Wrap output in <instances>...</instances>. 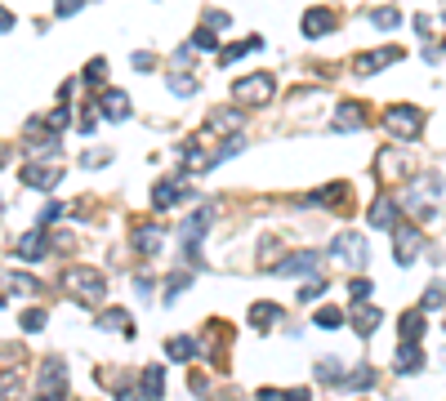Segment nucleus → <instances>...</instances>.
Wrapping results in <instances>:
<instances>
[{"label": "nucleus", "mask_w": 446, "mask_h": 401, "mask_svg": "<svg viewBox=\"0 0 446 401\" xmlns=\"http://www.w3.org/2000/svg\"><path fill=\"white\" fill-rule=\"evenodd\" d=\"M22 330H32V335L45 330V312L41 308H27V312H22Z\"/></svg>", "instance_id": "2f4dec72"}, {"label": "nucleus", "mask_w": 446, "mask_h": 401, "mask_svg": "<svg viewBox=\"0 0 446 401\" xmlns=\"http://www.w3.org/2000/svg\"><path fill=\"white\" fill-rule=\"evenodd\" d=\"M170 90L179 94V99H188V94H197V76H183V71H174V76H170Z\"/></svg>", "instance_id": "c756f323"}, {"label": "nucleus", "mask_w": 446, "mask_h": 401, "mask_svg": "<svg viewBox=\"0 0 446 401\" xmlns=\"http://www.w3.org/2000/svg\"><path fill=\"white\" fill-rule=\"evenodd\" d=\"M63 286H67V295L81 299V303H99L107 295V281L99 272H90V267H71V272L63 276Z\"/></svg>", "instance_id": "f257e3e1"}, {"label": "nucleus", "mask_w": 446, "mask_h": 401, "mask_svg": "<svg viewBox=\"0 0 446 401\" xmlns=\"http://www.w3.org/2000/svg\"><path fill=\"white\" fill-rule=\"evenodd\" d=\"M277 317H281V308H277V303H255V308H250V325H255V330L277 325Z\"/></svg>", "instance_id": "a211bd4d"}, {"label": "nucleus", "mask_w": 446, "mask_h": 401, "mask_svg": "<svg viewBox=\"0 0 446 401\" xmlns=\"http://www.w3.org/2000/svg\"><path fill=\"white\" fill-rule=\"evenodd\" d=\"M442 299H446V286H428V295H424V308H442Z\"/></svg>", "instance_id": "e433bc0d"}, {"label": "nucleus", "mask_w": 446, "mask_h": 401, "mask_svg": "<svg viewBox=\"0 0 446 401\" xmlns=\"http://www.w3.org/2000/svg\"><path fill=\"white\" fill-rule=\"evenodd\" d=\"M63 214H67V205H58V201H50V205H45V210H41V223L50 227V223H58V218H63Z\"/></svg>", "instance_id": "72a5a7b5"}, {"label": "nucleus", "mask_w": 446, "mask_h": 401, "mask_svg": "<svg viewBox=\"0 0 446 401\" xmlns=\"http://www.w3.org/2000/svg\"><path fill=\"white\" fill-rule=\"evenodd\" d=\"M206 227H210V210H197V214H192L188 223H183V232H179V237H183V246H188V250H197V241L206 237Z\"/></svg>", "instance_id": "f8f14e48"}, {"label": "nucleus", "mask_w": 446, "mask_h": 401, "mask_svg": "<svg viewBox=\"0 0 446 401\" xmlns=\"http://www.w3.org/2000/svg\"><path fill=\"white\" fill-rule=\"evenodd\" d=\"M361 120H366V107H361V103H340V112H335V129L348 134V129H357Z\"/></svg>", "instance_id": "ddd939ff"}, {"label": "nucleus", "mask_w": 446, "mask_h": 401, "mask_svg": "<svg viewBox=\"0 0 446 401\" xmlns=\"http://www.w3.org/2000/svg\"><path fill=\"white\" fill-rule=\"evenodd\" d=\"M241 125V116L237 112H228V107H223V112H214L210 120H206V134H219V129H237Z\"/></svg>", "instance_id": "a878e982"}, {"label": "nucleus", "mask_w": 446, "mask_h": 401, "mask_svg": "<svg viewBox=\"0 0 446 401\" xmlns=\"http://www.w3.org/2000/svg\"><path fill=\"white\" fill-rule=\"evenodd\" d=\"M179 197H188V188H179V183H156L152 205H156V210H170V205H174Z\"/></svg>", "instance_id": "6ab92c4d"}, {"label": "nucleus", "mask_w": 446, "mask_h": 401, "mask_svg": "<svg viewBox=\"0 0 446 401\" xmlns=\"http://www.w3.org/2000/svg\"><path fill=\"white\" fill-rule=\"evenodd\" d=\"M81 5H85V0H58V5H54V14H58V18H71Z\"/></svg>", "instance_id": "58836bf2"}, {"label": "nucleus", "mask_w": 446, "mask_h": 401, "mask_svg": "<svg viewBox=\"0 0 446 401\" xmlns=\"http://www.w3.org/2000/svg\"><path fill=\"white\" fill-rule=\"evenodd\" d=\"M340 384H344V388H357V393H366V388H375V370L361 366V370H353V374H344Z\"/></svg>", "instance_id": "393cba45"}, {"label": "nucleus", "mask_w": 446, "mask_h": 401, "mask_svg": "<svg viewBox=\"0 0 446 401\" xmlns=\"http://www.w3.org/2000/svg\"><path fill=\"white\" fill-rule=\"evenodd\" d=\"M348 295H353V303H361L370 295V281H366V276H353V281H348Z\"/></svg>", "instance_id": "f704fd0d"}, {"label": "nucleus", "mask_w": 446, "mask_h": 401, "mask_svg": "<svg viewBox=\"0 0 446 401\" xmlns=\"http://www.w3.org/2000/svg\"><path fill=\"white\" fill-rule=\"evenodd\" d=\"M353 330H357V335L379 330V308H357V312H353Z\"/></svg>", "instance_id": "5701e85b"}, {"label": "nucleus", "mask_w": 446, "mask_h": 401, "mask_svg": "<svg viewBox=\"0 0 446 401\" xmlns=\"http://www.w3.org/2000/svg\"><path fill=\"white\" fill-rule=\"evenodd\" d=\"M99 112H103L107 120H125V116H130V99H125L120 90H107V94H103V107H99Z\"/></svg>", "instance_id": "2eb2a0df"}, {"label": "nucleus", "mask_w": 446, "mask_h": 401, "mask_svg": "<svg viewBox=\"0 0 446 401\" xmlns=\"http://www.w3.org/2000/svg\"><path fill=\"white\" fill-rule=\"evenodd\" d=\"M281 401H308V388H291V393H286Z\"/></svg>", "instance_id": "a19ab883"}, {"label": "nucleus", "mask_w": 446, "mask_h": 401, "mask_svg": "<svg viewBox=\"0 0 446 401\" xmlns=\"http://www.w3.org/2000/svg\"><path fill=\"white\" fill-rule=\"evenodd\" d=\"M41 393H45V401H58L67 393V374H63V361H45L41 366Z\"/></svg>", "instance_id": "6e6552de"}, {"label": "nucleus", "mask_w": 446, "mask_h": 401, "mask_svg": "<svg viewBox=\"0 0 446 401\" xmlns=\"http://www.w3.org/2000/svg\"><path fill=\"white\" fill-rule=\"evenodd\" d=\"M397 330H402V339H406V344H415V339L424 335V317H419V312H406V317L397 321Z\"/></svg>", "instance_id": "b1692460"}, {"label": "nucleus", "mask_w": 446, "mask_h": 401, "mask_svg": "<svg viewBox=\"0 0 446 401\" xmlns=\"http://www.w3.org/2000/svg\"><path fill=\"white\" fill-rule=\"evenodd\" d=\"M312 321H317V325H321V330H340V325H344L348 317H344V312H340V308H321V312H317V317H312Z\"/></svg>", "instance_id": "cd10ccee"}, {"label": "nucleus", "mask_w": 446, "mask_h": 401, "mask_svg": "<svg viewBox=\"0 0 446 401\" xmlns=\"http://www.w3.org/2000/svg\"><path fill=\"white\" fill-rule=\"evenodd\" d=\"M192 50H214V45H219V41H214V31H197V36H192Z\"/></svg>", "instance_id": "4c0bfd02"}, {"label": "nucleus", "mask_w": 446, "mask_h": 401, "mask_svg": "<svg viewBox=\"0 0 446 401\" xmlns=\"http://www.w3.org/2000/svg\"><path fill=\"white\" fill-rule=\"evenodd\" d=\"M148 401H161V393H165V370L161 366H148L143 370V388H139Z\"/></svg>", "instance_id": "dca6fc26"}, {"label": "nucleus", "mask_w": 446, "mask_h": 401, "mask_svg": "<svg viewBox=\"0 0 446 401\" xmlns=\"http://www.w3.org/2000/svg\"><path fill=\"white\" fill-rule=\"evenodd\" d=\"M165 352H170L174 361H192V357H197V352H201V344H197V339H192V335H174L170 344H165Z\"/></svg>", "instance_id": "f3484780"}, {"label": "nucleus", "mask_w": 446, "mask_h": 401, "mask_svg": "<svg viewBox=\"0 0 446 401\" xmlns=\"http://www.w3.org/2000/svg\"><path fill=\"white\" fill-rule=\"evenodd\" d=\"M370 22H375V27H397V22H402V14H397V9H370Z\"/></svg>", "instance_id": "7c9ffc66"}, {"label": "nucleus", "mask_w": 446, "mask_h": 401, "mask_svg": "<svg viewBox=\"0 0 446 401\" xmlns=\"http://www.w3.org/2000/svg\"><path fill=\"white\" fill-rule=\"evenodd\" d=\"M317 267H321V254L304 250V254H291L286 263H277V272H317Z\"/></svg>", "instance_id": "4468645a"}, {"label": "nucleus", "mask_w": 446, "mask_h": 401, "mask_svg": "<svg viewBox=\"0 0 446 401\" xmlns=\"http://www.w3.org/2000/svg\"><path fill=\"white\" fill-rule=\"evenodd\" d=\"M419 246H424V237H419V227H406V223H397V250H393V259L397 263H415L419 259Z\"/></svg>", "instance_id": "423d86ee"}, {"label": "nucleus", "mask_w": 446, "mask_h": 401, "mask_svg": "<svg viewBox=\"0 0 446 401\" xmlns=\"http://www.w3.org/2000/svg\"><path fill=\"white\" fill-rule=\"evenodd\" d=\"M18 254L22 259H45V237L41 232H22L18 237Z\"/></svg>", "instance_id": "412c9836"}, {"label": "nucleus", "mask_w": 446, "mask_h": 401, "mask_svg": "<svg viewBox=\"0 0 446 401\" xmlns=\"http://www.w3.org/2000/svg\"><path fill=\"white\" fill-rule=\"evenodd\" d=\"M259 36H250V41H241V45H223V50H219V63H237V58H246V54H255L259 50Z\"/></svg>", "instance_id": "aec40b11"}, {"label": "nucleus", "mask_w": 446, "mask_h": 401, "mask_svg": "<svg viewBox=\"0 0 446 401\" xmlns=\"http://www.w3.org/2000/svg\"><path fill=\"white\" fill-rule=\"evenodd\" d=\"M232 99H237V103H250V107L268 103V99H272V76H268V71H255V76L232 80Z\"/></svg>", "instance_id": "7ed1b4c3"}, {"label": "nucleus", "mask_w": 446, "mask_h": 401, "mask_svg": "<svg viewBox=\"0 0 446 401\" xmlns=\"http://www.w3.org/2000/svg\"><path fill=\"white\" fill-rule=\"evenodd\" d=\"M99 325H103V330H125V335H134V325L125 321V312H103Z\"/></svg>", "instance_id": "c85d7f7f"}, {"label": "nucleus", "mask_w": 446, "mask_h": 401, "mask_svg": "<svg viewBox=\"0 0 446 401\" xmlns=\"http://www.w3.org/2000/svg\"><path fill=\"white\" fill-rule=\"evenodd\" d=\"M366 218H370V227H397V201L393 197H375Z\"/></svg>", "instance_id": "1a4fd4ad"}, {"label": "nucleus", "mask_w": 446, "mask_h": 401, "mask_svg": "<svg viewBox=\"0 0 446 401\" xmlns=\"http://www.w3.org/2000/svg\"><path fill=\"white\" fill-rule=\"evenodd\" d=\"M188 286H192L188 276H183V272H174V276H170V286H165V303H170V299H179V295H183Z\"/></svg>", "instance_id": "473e14b6"}, {"label": "nucleus", "mask_w": 446, "mask_h": 401, "mask_svg": "<svg viewBox=\"0 0 446 401\" xmlns=\"http://www.w3.org/2000/svg\"><path fill=\"white\" fill-rule=\"evenodd\" d=\"M402 58V50H379V54H357L353 58V71L357 76H370V71H379L384 63H397Z\"/></svg>", "instance_id": "9d476101"}, {"label": "nucleus", "mask_w": 446, "mask_h": 401, "mask_svg": "<svg viewBox=\"0 0 446 401\" xmlns=\"http://www.w3.org/2000/svg\"><path fill=\"white\" fill-rule=\"evenodd\" d=\"M393 370H397V374H415V370H424V348H419V344H402V348H397Z\"/></svg>", "instance_id": "9b49d317"}, {"label": "nucleus", "mask_w": 446, "mask_h": 401, "mask_svg": "<svg viewBox=\"0 0 446 401\" xmlns=\"http://www.w3.org/2000/svg\"><path fill=\"white\" fill-rule=\"evenodd\" d=\"M18 178H22L27 188H36V192H50L63 174H58V165H50V161H32V165L18 169Z\"/></svg>", "instance_id": "39448f33"}, {"label": "nucleus", "mask_w": 446, "mask_h": 401, "mask_svg": "<svg viewBox=\"0 0 446 401\" xmlns=\"http://www.w3.org/2000/svg\"><path fill=\"white\" fill-rule=\"evenodd\" d=\"M326 276H312V281L308 286H299V303H312V299H321V295H326Z\"/></svg>", "instance_id": "bb28decb"}, {"label": "nucleus", "mask_w": 446, "mask_h": 401, "mask_svg": "<svg viewBox=\"0 0 446 401\" xmlns=\"http://www.w3.org/2000/svg\"><path fill=\"white\" fill-rule=\"evenodd\" d=\"M206 22H210V27H228L232 18H228V14H219V9H210V14H206Z\"/></svg>", "instance_id": "ea45409f"}, {"label": "nucleus", "mask_w": 446, "mask_h": 401, "mask_svg": "<svg viewBox=\"0 0 446 401\" xmlns=\"http://www.w3.org/2000/svg\"><path fill=\"white\" fill-rule=\"evenodd\" d=\"M103 76H107V58H94V63L85 67V80H94V85H99Z\"/></svg>", "instance_id": "c9c22d12"}, {"label": "nucleus", "mask_w": 446, "mask_h": 401, "mask_svg": "<svg viewBox=\"0 0 446 401\" xmlns=\"http://www.w3.org/2000/svg\"><path fill=\"white\" fill-rule=\"evenodd\" d=\"M330 259L335 263H348V267H361V263H366V246H361L357 232H344V237H335Z\"/></svg>", "instance_id": "20e7f679"}, {"label": "nucleus", "mask_w": 446, "mask_h": 401, "mask_svg": "<svg viewBox=\"0 0 446 401\" xmlns=\"http://www.w3.org/2000/svg\"><path fill=\"white\" fill-rule=\"evenodd\" d=\"M134 250L139 254H156V250H161V227H139V232H134Z\"/></svg>", "instance_id": "4be33fe9"}, {"label": "nucleus", "mask_w": 446, "mask_h": 401, "mask_svg": "<svg viewBox=\"0 0 446 401\" xmlns=\"http://www.w3.org/2000/svg\"><path fill=\"white\" fill-rule=\"evenodd\" d=\"M384 125H389V134H397V139H415L419 125H424V116H419V107H411V103H393L389 112H384Z\"/></svg>", "instance_id": "f03ea898"}, {"label": "nucleus", "mask_w": 446, "mask_h": 401, "mask_svg": "<svg viewBox=\"0 0 446 401\" xmlns=\"http://www.w3.org/2000/svg\"><path fill=\"white\" fill-rule=\"evenodd\" d=\"M335 22H340V18H335V9H304V18H299V27H304V36H308V41H317V36H326V31H335Z\"/></svg>", "instance_id": "0eeeda50"}]
</instances>
